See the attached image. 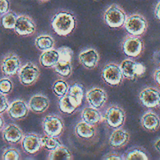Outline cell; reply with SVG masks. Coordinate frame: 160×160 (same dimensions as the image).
<instances>
[{
    "label": "cell",
    "instance_id": "8",
    "mask_svg": "<svg viewBox=\"0 0 160 160\" xmlns=\"http://www.w3.org/2000/svg\"><path fill=\"white\" fill-rule=\"evenodd\" d=\"M42 129L46 135L58 137L63 131L64 122L61 118L56 115L45 116L42 122Z\"/></svg>",
    "mask_w": 160,
    "mask_h": 160
},
{
    "label": "cell",
    "instance_id": "11",
    "mask_svg": "<svg viewBox=\"0 0 160 160\" xmlns=\"http://www.w3.org/2000/svg\"><path fill=\"white\" fill-rule=\"evenodd\" d=\"M21 62L19 56L16 54H10L6 56L1 63L2 72L8 76H12L19 72Z\"/></svg>",
    "mask_w": 160,
    "mask_h": 160
},
{
    "label": "cell",
    "instance_id": "5",
    "mask_svg": "<svg viewBox=\"0 0 160 160\" xmlns=\"http://www.w3.org/2000/svg\"><path fill=\"white\" fill-rule=\"evenodd\" d=\"M101 76L104 81L110 86L119 85L124 78L120 65L114 62L108 63L104 66Z\"/></svg>",
    "mask_w": 160,
    "mask_h": 160
},
{
    "label": "cell",
    "instance_id": "15",
    "mask_svg": "<svg viewBox=\"0 0 160 160\" xmlns=\"http://www.w3.org/2000/svg\"><path fill=\"white\" fill-rule=\"evenodd\" d=\"M21 146L26 153L29 154H35L42 147L41 138L34 133L27 134L23 136L21 140Z\"/></svg>",
    "mask_w": 160,
    "mask_h": 160
},
{
    "label": "cell",
    "instance_id": "1",
    "mask_svg": "<svg viewBox=\"0 0 160 160\" xmlns=\"http://www.w3.org/2000/svg\"><path fill=\"white\" fill-rule=\"evenodd\" d=\"M76 21L74 16L68 11L56 13L52 19L51 26L59 36H65L72 32L76 28Z\"/></svg>",
    "mask_w": 160,
    "mask_h": 160
},
{
    "label": "cell",
    "instance_id": "17",
    "mask_svg": "<svg viewBox=\"0 0 160 160\" xmlns=\"http://www.w3.org/2000/svg\"><path fill=\"white\" fill-rule=\"evenodd\" d=\"M79 60L81 64L87 69H93L98 64L99 55L94 48L87 49L79 54Z\"/></svg>",
    "mask_w": 160,
    "mask_h": 160
},
{
    "label": "cell",
    "instance_id": "37",
    "mask_svg": "<svg viewBox=\"0 0 160 160\" xmlns=\"http://www.w3.org/2000/svg\"><path fill=\"white\" fill-rule=\"evenodd\" d=\"M9 9V0H0V14L8 12Z\"/></svg>",
    "mask_w": 160,
    "mask_h": 160
},
{
    "label": "cell",
    "instance_id": "12",
    "mask_svg": "<svg viewBox=\"0 0 160 160\" xmlns=\"http://www.w3.org/2000/svg\"><path fill=\"white\" fill-rule=\"evenodd\" d=\"M89 104L94 108H101L106 104L108 96L106 91L100 88L90 89L86 95Z\"/></svg>",
    "mask_w": 160,
    "mask_h": 160
},
{
    "label": "cell",
    "instance_id": "27",
    "mask_svg": "<svg viewBox=\"0 0 160 160\" xmlns=\"http://www.w3.org/2000/svg\"><path fill=\"white\" fill-rule=\"evenodd\" d=\"M72 155L70 150L62 145L61 146L49 152L48 159L49 160H62V159H71Z\"/></svg>",
    "mask_w": 160,
    "mask_h": 160
},
{
    "label": "cell",
    "instance_id": "39",
    "mask_svg": "<svg viewBox=\"0 0 160 160\" xmlns=\"http://www.w3.org/2000/svg\"><path fill=\"white\" fill-rule=\"evenodd\" d=\"M153 78L156 84L160 88V68L156 69L154 71Z\"/></svg>",
    "mask_w": 160,
    "mask_h": 160
},
{
    "label": "cell",
    "instance_id": "4",
    "mask_svg": "<svg viewBox=\"0 0 160 160\" xmlns=\"http://www.w3.org/2000/svg\"><path fill=\"white\" fill-rule=\"evenodd\" d=\"M104 119L110 128L114 129L121 128L126 121V112L120 106L112 105L106 109Z\"/></svg>",
    "mask_w": 160,
    "mask_h": 160
},
{
    "label": "cell",
    "instance_id": "2",
    "mask_svg": "<svg viewBox=\"0 0 160 160\" xmlns=\"http://www.w3.org/2000/svg\"><path fill=\"white\" fill-rule=\"evenodd\" d=\"M127 17L123 9L116 4L109 6L104 13V20L106 24L113 28L123 26Z\"/></svg>",
    "mask_w": 160,
    "mask_h": 160
},
{
    "label": "cell",
    "instance_id": "24",
    "mask_svg": "<svg viewBox=\"0 0 160 160\" xmlns=\"http://www.w3.org/2000/svg\"><path fill=\"white\" fill-rule=\"evenodd\" d=\"M67 94L73 102L78 107L82 103L84 96V88L81 84L78 82L74 83L69 88Z\"/></svg>",
    "mask_w": 160,
    "mask_h": 160
},
{
    "label": "cell",
    "instance_id": "21",
    "mask_svg": "<svg viewBox=\"0 0 160 160\" xmlns=\"http://www.w3.org/2000/svg\"><path fill=\"white\" fill-rule=\"evenodd\" d=\"M59 59V54L57 49H51L44 51L40 56L39 62L44 68H53Z\"/></svg>",
    "mask_w": 160,
    "mask_h": 160
},
{
    "label": "cell",
    "instance_id": "10",
    "mask_svg": "<svg viewBox=\"0 0 160 160\" xmlns=\"http://www.w3.org/2000/svg\"><path fill=\"white\" fill-rule=\"evenodd\" d=\"M139 99L146 108H157L160 106V90L155 87L145 88L139 92Z\"/></svg>",
    "mask_w": 160,
    "mask_h": 160
},
{
    "label": "cell",
    "instance_id": "34",
    "mask_svg": "<svg viewBox=\"0 0 160 160\" xmlns=\"http://www.w3.org/2000/svg\"><path fill=\"white\" fill-rule=\"evenodd\" d=\"M12 82L9 78H4L0 79V92L8 94L12 91Z\"/></svg>",
    "mask_w": 160,
    "mask_h": 160
},
{
    "label": "cell",
    "instance_id": "16",
    "mask_svg": "<svg viewBox=\"0 0 160 160\" xmlns=\"http://www.w3.org/2000/svg\"><path fill=\"white\" fill-rule=\"evenodd\" d=\"M130 139L129 133L121 128L114 129L109 138V144L114 148L124 147L129 142Z\"/></svg>",
    "mask_w": 160,
    "mask_h": 160
},
{
    "label": "cell",
    "instance_id": "9",
    "mask_svg": "<svg viewBox=\"0 0 160 160\" xmlns=\"http://www.w3.org/2000/svg\"><path fill=\"white\" fill-rule=\"evenodd\" d=\"M124 78L133 80L142 75L145 72V67L140 62H136L131 59H125L120 64Z\"/></svg>",
    "mask_w": 160,
    "mask_h": 160
},
{
    "label": "cell",
    "instance_id": "18",
    "mask_svg": "<svg viewBox=\"0 0 160 160\" xmlns=\"http://www.w3.org/2000/svg\"><path fill=\"white\" fill-rule=\"evenodd\" d=\"M23 136V132L20 128L13 123L8 124L2 132V138L8 143H19L21 141Z\"/></svg>",
    "mask_w": 160,
    "mask_h": 160
},
{
    "label": "cell",
    "instance_id": "38",
    "mask_svg": "<svg viewBox=\"0 0 160 160\" xmlns=\"http://www.w3.org/2000/svg\"><path fill=\"white\" fill-rule=\"evenodd\" d=\"M104 159H118V160H122L124 159L123 155H121L117 152H109L102 158Z\"/></svg>",
    "mask_w": 160,
    "mask_h": 160
},
{
    "label": "cell",
    "instance_id": "28",
    "mask_svg": "<svg viewBox=\"0 0 160 160\" xmlns=\"http://www.w3.org/2000/svg\"><path fill=\"white\" fill-rule=\"evenodd\" d=\"M124 159H149L146 150L140 147H133L128 149L123 155Z\"/></svg>",
    "mask_w": 160,
    "mask_h": 160
},
{
    "label": "cell",
    "instance_id": "3",
    "mask_svg": "<svg viewBox=\"0 0 160 160\" xmlns=\"http://www.w3.org/2000/svg\"><path fill=\"white\" fill-rule=\"evenodd\" d=\"M123 26L130 35L139 36L146 32L148 21L142 15L132 14L127 17Z\"/></svg>",
    "mask_w": 160,
    "mask_h": 160
},
{
    "label": "cell",
    "instance_id": "29",
    "mask_svg": "<svg viewBox=\"0 0 160 160\" xmlns=\"http://www.w3.org/2000/svg\"><path fill=\"white\" fill-rule=\"evenodd\" d=\"M41 141L42 147L44 149L50 151L54 150L62 145V142L58 138V137L46 135L41 138Z\"/></svg>",
    "mask_w": 160,
    "mask_h": 160
},
{
    "label": "cell",
    "instance_id": "19",
    "mask_svg": "<svg viewBox=\"0 0 160 160\" xmlns=\"http://www.w3.org/2000/svg\"><path fill=\"white\" fill-rule=\"evenodd\" d=\"M30 110L36 113L45 112L49 106V100L47 96L42 94H36L32 96L28 103Z\"/></svg>",
    "mask_w": 160,
    "mask_h": 160
},
{
    "label": "cell",
    "instance_id": "26",
    "mask_svg": "<svg viewBox=\"0 0 160 160\" xmlns=\"http://www.w3.org/2000/svg\"><path fill=\"white\" fill-rule=\"evenodd\" d=\"M36 47L40 51H44L53 48L54 39L48 34H41L35 39Z\"/></svg>",
    "mask_w": 160,
    "mask_h": 160
},
{
    "label": "cell",
    "instance_id": "20",
    "mask_svg": "<svg viewBox=\"0 0 160 160\" xmlns=\"http://www.w3.org/2000/svg\"><path fill=\"white\" fill-rule=\"evenodd\" d=\"M141 124L146 131L154 132L160 127V118L154 112L148 111L142 116Z\"/></svg>",
    "mask_w": 160,
    "mask_h": 160
},
{
    "label": "cell",
    "instance_id": "42",
    "mask_svg": "<svg viewBox=\"0 0 160 160\" xmlns=\"http://www.w3.org/2000/svg\"><path fill=\"white\" fill-rule=\"evenodd\" d=\"M153 146L154 149L159 153L160 154V137L157 138L156 141L154 142Z\"/></svg>",
    "mask_w": 160,
    "mask_h": 160
},
{
    "label": "cell",
    "instance_id": "6",
    "mask_svg": "<svg viewBox=\"0 0 160 160\" xmlns=\"http://www.w3.org/2000/svg\"><path fill=\"white\" fill-rule=\"evenodd\" d=\"M144 48L143 41L136 36L130 35L124 38L122 42L123 52L128 56L136 58L139 56Z\"/></svg>",
    "mask_w": 160,
    "mask_h": 160
},
{
    "label": "cell",
    "instance_id": "30",
    "mask_svg": "<svg viewBox=\"0 0 160 160\" xmlns=\"http://www.w3.org/2000/svg\"><path fill=\"white\" fill-rule=\"evenodd\" d=\"M55 71L63 78H68L72 73L71 62L58 61L54 67Z\"/></svg>",
    "mask_w": 160,
    "mask_h": 160
},
{
    "label": "cell",
    "instance_id": "31",
    "mask_svg": "<svg viewBox=\"0 0 160 160\" xmlns=\"http://www.w3.org/2000/svg\"><path fill=\"white\" fill-rule=\"evenodd\" d=\"M18 16L16 14L11 11L4 14L1 19L2 26L5 29H14Z\"/></svg>",
    "mask_w": 160,
    "mask_h": 160
},
{
    "label": "cell",
    "instance_id": "35",
    "mask_svg": "<svg viewBox=\"0 0 160 160\" xmlns=\"http://www.w3.org/2000/svg\"><path fill=\"white\" fill-rule=\"evenodd\" d=\"M2 158L4 160H18L20 158V153L15 148H8L4 151Z\"/></svg>",
    "mask_w": 160,
    "mask_h": 160
},
{
    "label": "cell",
    "instance_id": "44",
    "mask_svg": "<svg viewBox=\"0 0 160 160\" xmlns=\"http://www.w3.org/2000/svg\"><path fill=\"white\" fill-rule=\"evenodd\" d=\"M40 1H48V0H40Z\"/></svg>",
    "mask_w": 160,
    "mask_h": 160
},
{
    "label": "cell",
    "instance_id": "43",
    "mask_svg": "<svg viewBox=\"0 0 160 160\" xmlns=\"http://www.w3.org/2000/svg\"><path fill=\"white\" fill-rule=\"evenodd\" d=\"M4 119L2 118V117L0 115V130L2 128L3 126H4Z\"/></svg>",
    "mask_w": 160,
    "mask_h": 160
},
{
    "label": "cell",
    "instance_id": "23",
    "mask_svg": "<svg viewBox=\"0 0 160 160\" xmlns=\"http://www.w3.org/2000/svg\"><path fill=\"white\" fill-rule=\"evenodd\" d=\"M75 132L76 135L83 139H89L94 136L96 134V129L94 125L81 121L78 122L75 127Z\"/></svg>",
    "mask_w": 160,
    "mask_h": 160
},
{
    "label": "cell",
    "instance_id": "14",
    "mask_svg": "<svg viewBox=\"0 0 160 160\" xmlns=\"http://www.w3.org/2000/svg\"><path fill=\"white\" fill-rule=\"evenodd\" d=\"M29 106L22 99H16L12 101L9 106L8 113L9 116L16 120L25 118L29 112Z\"/></svg>",
    "mask_w": 160,
    "mask_h": 160
},
{
    "label": "cell",
    "instance_id": "36",
    "mask_svg": "<svg viewBox=\"0 0 160 160\" xmlns=\"http://www.w3.org/2000/svg\"><path fill=\"white\" fill-rule=\"evenodd\" d=\"M9 106V104L6 94L0 92V114L7 111Z\"/></svg>",
    "mask_w": 160,
    "mask_h": 160
},
{
    "label": "cell",
    "instance_id": "22",
    "mask_svg": "<svg viewBox=\"0 0 160 160\" xmlns=\"http://www.w3.org/2000/svg\"><path fill=\"white\" fill-rule=\"evenodd\" d=\"M81 118L83 121L92 125L97 124L102 120V116L98 109L91 106L86 107L82 109Z\"/></svg>",
    "mask_w": 160,
    "mask_h": 160
},
{
    "label": "cell",
    "instance_id": "33",
    "mask_svg": "<svg viewBox=\"0 0 160 160\" xmlns=\"http://www.w3.org/2000/svg\"><path fill=\"white\" fill-rule=\"evenodd\" d=\"M57 50L59 54V61L71 62L73 56V51L70 48L62 46L59 48Z\"/></svg>",
    "mask_w": 160,
    "mask_h": 160
},
{
    "label": "cell",
    "instance_id": "41",
    "mask_svg": "<svg viewBox=\"0 0 160 160\" xmlns=\"http://www.w3.org/2000/svg\"><path fill=\"white\" fill-rule=\"evenodd\" d=\"M154 16L157 19L160 21V1L157 3L155 7Z\"/></svg>",
    "mask_w": 160,
    "mask_h": 160
},
{
    "label": "cell",
    "instance_id": "45",
    "mask_svg": "<svg viewBox=\"0 0 160 160\" xmlns=\"http://www.w3.org/2000/svg\"></svg>",
    "mask_w": 160,
    "mask_h": 160
},
{
    "label": "cell",
    "instance_id": "25",
    "mask_svg": "<svg viewBox=\"0 0 160 160\" xmlns=\"http://www.w3.org/2000/svg\"><path fill=\"white\" fill-rule=\"evenodd\" d=\"M58 104L59 111L64 114H72L78 108L68 94L60 97Z\"/></svg>",
    "mask_w": 160,
    "mask_h": 160
},
{
    "label": "cell",
    "instance_id": "7",
    "mask_svg": "<svg viewBox=\"0 0 160 160\" xmlns=\"http://www.w3.org/2000/svg\"><path fill=\"white\" fill-rule=\"evenodd\" d=\"M39 68L34 63L29 62L23 65L19 72L20 82L24 86H31L35 83L39 76Z\"/></svg>",
    "mask_w": 160,
    "mask_h": 160
},
{
    "label": "cell",
    "instance_id": "32",
    "mask_svg": "<svg viewBox=\"0 0 160 160\" xmlns=\"http://www.w3.org/2000/svg\"><path fill=\"white\" fill-rule=\"evenodd\" d=\"M52 89L56 96L58 97L63 96L68 93L69 89L68 84L62 79H58L53 83Z\"/></svg>",
    "mask_w": 160,
    "mask_h": 160
},
{
    "label": "cell",
    "instance_id": "13",
    "mask_svg": "<svg viewBox=\"0 0 160 160\" xmlns=\"http://www.w3.org/2000/svg\"><path fill=\"white\" fill-rule=\"evenodd\" d=\"M14 29L20 36H29L35 32L36 24L29 17L21 15L17 18Z\"/></svg>",
    "mask_w": 160,
    "mask_h": 160
},
{
    "label": "cell",
    "instance_id": "40",
    "mask_svg": "<svg viewBox=\"0 0 160 160\" xmlns=\"http://www.w3.org/2000/svg\"><path fill=\"white\" fill-rule=\"evenodd\" d=\"M153 61L155 64L160 65V50L155 52L153 55Z\"/></svg>",
    "mask_w": 160,
    "mask_h": 160
}]
</instances>
